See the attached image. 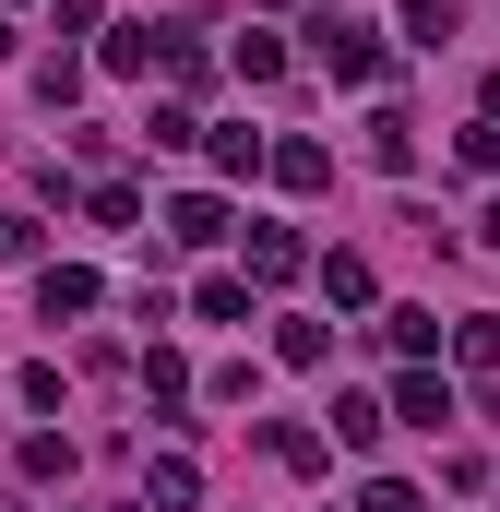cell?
<instances>
[{
	"mask_svg": "<svg viewBox=\"0 0 500 512\" xmlns=\"http://www.w3.org/2000/svg\"><path fill=\"white\" fill-rule=\"evenodd\" d=\"M143 393H155V405H179V393H191V370H179L167 346H143Z\"/></svg>",
	"mask_w": 500,
	"mask_h": 512,
	"instance_id": "obj_7",
	"label": "cell"
},
{
	"mask_svg": "<svg viewBox=\"0 0 500 512\" xmlns=\"http://www.w3.org/2000/svg\"><path fill=\"white\" fill-rule=\"evenodd\" d=\"M36 251V215H12V203H0V262H24Z\"/></svg>",
	"mask_w": 500,
	"mask_h": 512,
	"instance_id": "obj_9",
	"label": "cell"
},
{
	"mask_svg": "<svg viewBox=\"0 0 500 512\" xmlns=\"http://www.w3.org/2000/svg\"><path fill=\"white\" fill-rule=\"evenodd\" d=\"M405 36H417V48H441V36H453V0H405Z\"/></svg>",
	"mask_w": 500,
	"mask_h": 512,
	"instance_id": "obj_8",
	"label": "cell"
},
{
	"mask_svg": "<svg viewBox=\"0 0 500 512\" xmlns=\"http://www.w3.org/2000/svg\"><path fill=\"white\" fill-rule=\"evenodd\" d=\"M322 60H334L346 84H381V36L370 24H322Z\"/></svg>",
	"mask_w": 500,
	"mask_h": 512,
	"instance_id": "obj_1",
	"label": "cell"
},
{
	"mask_svg": "<svg viewBox=\"0 0 500 512\" xmlns=\"http://www.w3.org/2000/svg\"><path fill=\"white\" fill-rule=\"evenodd\" d=\"M0 48H12V24H0Z\"/></svg>",
	"mask_w": 500,
	"mask_h": 512,
	"instance_id": "obj_11",
	"label": "cell"
},
{
	"mask_svg": "<svg viewBox=\"0 0 500 512\" xmlns=\"http://www.w3.org/2000/svg\"><path fill=\"white\" fill-rule=\"evenodd\" d=\"M167 227H179V239H191V251H203V239H227V215H215V191H191V203H179V215H167Z\"/></svg>",
	"mask_w": 500,
	"mask_h": 512,
	"instance_id": "obj_6",
	"label": "cell"
},
{
	"mask_svg": "<svg viewBox=\"0 0 500 512\" xmlns=\"http://www.w3.org/2000/svg\"><path fill=\"white\" fill-rule=\"evenodd\" d=\"M334 441H346V453H370V441H381V405H370V393H346V405H334Z\"/></svg>",
	"mask_w": 500,
	"mask_h": 512,
	"instance_id": "obj_5",
	"label": "cell"
},
{
	"mask_svg": "<svg viewBox=\"0 0 500 512\" xmlns=\"http://www.w3.org/2000/svg\"><path fill=\"white\" fill-rule=\"evenodd\" d=\"M370 512H417V489H405V477H381V489H370Z\"/></svg>",
	"mask_w": 500,
	"mask_h": 512,
	"instance_id": "obj_10",
	"label": "cell"
},
{
	"mask_svg": "<svg viewBox=\"0 0 500 512\" xmlns=\"http://www.w3.org/2000/svg\"><path fill=\"white\" fill-rule=\"evenodd\" d=\"M370 167H417V120H405V108L370 120Z\"/></svg>",
	"mask_w": 500,
	"mask_h": 512,
	"instance_id": "obj_4",
	"label": "cell"
},
{
	"mask_svg": "<svg viewBox=\"0 0 500 512\" xmlns=\"http://www.w3.org/2000/svg\"><path fill=\"white\" fill-rule=\"evenodd\" d=\"M393 417L441 429V417H453V382H441V370H405V382H393Z\"/></svg>",
	"mask_w": 500,
	"mask_h": 512,
	"instance_id": "obj_3",
	"label": "cell"
},
{
	"mask_svg": "<svg viewBox=\"0 0 500 512\" xmlns=\"http://www.w3.org/2000/svg\"><path fill=\"white\" fill-rule=\"evenodd\" d=\"M36 310H48V322L96 310V274H84V262H48V274H36Z\"/></svg>",
	"mask_w": 500,
	"mask_h": 512,
	"instance_id": "obj_2",
	"label": "cell"
}]
</instances>
